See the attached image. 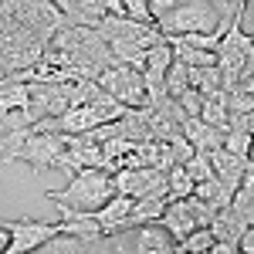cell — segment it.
<instances>
[{
  "instance_id": "6da1fadb",
  "label": "cell",
  "mask_w": 254,
  "mask_h": 254,
  "mask_svg": "<svg viewBox=\"0 0 254 254\" xmlns=\"http://www.w3.org/2000/svg\"><path fill=\"white\" fill-rule=\"evenodd\" d=\"M41 61L58 64L68 78H95L116 64V55L109 48V41L98 34V27L92 24H64L55 38L48 41Z\"/></svg>"
},
{
  "instance_id": "7a4b0ae2",
  "label": "cell",
  "mask_w": 254,
  "mask_h": 254,
  "mask_svg": "<svg viewBox=\"0 0 254 254\" xmlns=\"http://www.w3.org/2000/svg\"><path fill=\"white\" fill-rule=\"evenodd\" d=\"M116 193V176L112 170L102 166H81L78 173H71L64 190H48V200L58 203V210L68 214H95L102 203H109V196Z\"/></svg>"
},
{
  "instance_id": "3957f363",
  "label": "cell",
  "mask_w": 254,
  "mask_h": 254,
  "mask_svg": "<svg viewBox=\"0 0 254 254\" xmlns=\"http://www.w3.org/2000/svg\"><path fill=\"white\" fill-rule=\"evenodd\" d=\"M95 27H98V34L109 41V48H112L116 61H126V64H132V68H139V71H142L146 48L166 38L156 24H146V20L126 17V14H105Z\"/></svg>"
},
{
  "instance_id": "277c9868",
  "label": "cell",
  "mask_w": 254,
  "mask_h": 254,
  "mask_svg": "<svg viewBox=\"0 0 254 254\" xmlns=\"http://www.w3.org/2000/svg\"><path fill=\"white\" fill-rule=\"evenodd\" d=\"M44 48H48V41L38 31H31L27 24H20L14 14H7L0 7V78L38 64Z\"/></svg>"
},
{
  "instance_id": "5b68a950",
  "label": "cell",
  "mask_w": 254,
  "mask_h": 254,
  "mask_svg": "<svg viewBox=\"0 0 254 254\" xmlns=\"http://www.w3.org/2000/svg\"><path fill=\"white\" fill-rule=\"evenodd\" d=\"M244 17H248V7L231 17L227 31L220 34V44H217V68L224 75L227 92L237 88L254 71V34L244 31Z\"/></svg>"
},
{
  "instance_id": "8992f818",
  "label": "cell",
  "mask_w": 254,
  "mask_h": 254,
  "mask_svg": "<svg viewBox=\"0 0 254 254\" xmlns=\"http://www.w3.org/2000/svg\"><path fill=\"white\" fill-rule=\"evenodd\" d=\"M231 20H224L207 0H183L170 7L166 14L156 17V27L166 34V38H176V34H207V31H217Z\"/></svg>"
},
{
  "instance_id": "52a82bcc",
  "label": "cell",
  "mask_w": 254,
  "mask_h": 254,
  "mask_svg": "<svg viewBox=\"0 0 254 254\" xmlns=\"http://www.w3.org/2000/svg\"><path fill=\"white\" fill-rule=\"evenodd\" d=\"M98 85H102V88H105L112 98H119L122 105H129V109H146V105H149L142 71H139V68H132V64H126V61L109 64V68L98 75Z\"/></svg>"
},
{
  "instance_id": "ba28073f",
  "label": "cell",
  "mask_w": 254,
  "mask_h": 254,
  "mask_svg": "<svg viewBox=\"0 0 254 254\" xmlns=\"http://www.w3.org/2000/svg\"><path fill=\"white\" fill-rule=\"evenodd\" d=\"M0 227L7 231V251L3 254L44 251V244L61 234V220L58 224H44V220H0Z\"/></svg>"
},
{
  "instance_id": "9c48e42d",
  "label": "cell",
  "mask_w": 254,
  "mask_h": 254,
  "mask_svg": "<svg viewBox=\"0 0 254 254\" xmlns=\"http://www.w3.org/2000/svg\"><path fill=\"white\" fill-rule=\"evenodd\" d=\"M116 193L129 196H166V170L159 166H122L116 170Z\"/></svg>"
},
{
  "instance_id": "30bf717a",
  "label": "cell",
  "mask_w": 254,
  "mask_h": 254,
  "mask_svg": "<svg viewBox=\"0 0 254 254\" xmlns=\"http://www.w3.org/2000/svg\"><path fill=\"white\" fill-rule=\"evenodd\" d=\"M210 231H214V254H234V251H241V234L248 231V224L231 207H224V210L214 214Z\"/></svg>"
},
{
  "instance_id": "8fae6325",
  "label": "cell",
  "mask_w": 254,
  "mask_h": 254,
  "mask_svg": "<svg viewBox=\"0 0 254 254\" xmlns=\"http://www.w3.org/2000/svg\"><path fill=\"white\" fill-rule=\"evenodd\" d=\"M132 203H136V196H129V193H112V196H109V203H102V207L95 210L102 231H105V234L129 231V214H132Z\"/></svg>"
},
{
  "instance_id": "7c38bea8",
  "label": "cell",
  "mask_w": 254,
  "mask_h": 254,
  "mask_svg": "<svg viewBox=\"0 0 254 254\" xmlns=\"http://www.w3.org/2000/svg\"><path fill=\"white\" fill-rule=\"evenodd\" d=\"M183 136L190 139V146H193L196 153H214L217 146H224V129L203 122L200 116H187L183 119Z\"/></svg>"
},
{
  "instance_id": "4fadbf2b",
  "label": "cell",
  "mask_w": 254,
  "mask_h": 254,
  "mask_svg": "<svg viewBox=\"0 0 254 254\" xmlns=\"http://www.w3.org/2000/svg\"><path fill=\"white\" fill-rule=\"evenodd\" d=\"M210 163H214V173L220 176L231 190L241 187V176L248 173V166H251V159H248V156L231 153V149H224V146H217L214 153H210Z\"/></svg>"
},
{
  "instance_id": "5bb4252c",
  "label": "cell",
  "mask_w": 254,
  "mask_h": 254,
  "mask_svg": "<svg viewBox=\"0 0 254 254\" xmlns=\"http://www.w3.org/2000/svg\"><path fill=\"white\" fill-rule=\"evenodd\" d=\"M51 3L68 17V24H92L95 27L98 20L105 17L102 0H51Z\"/></svg>"
},
{
  "instance_id": "9a60e30c",
  "label": "cell",
  "mask_w": 254,
  "mask_h": 254,
  "mask_svg": "<svg viewBox=\"0 0 254 254\" xmlns=\"http://www.w3.org/2000/svg\"><path fill=\"white\" fill-rule=\"evenodd\" d=\"M231 210H234L248 227L254 224V166H248V173L241 176V187L234 190V200H231Z\"/></svg>"
},
{
  "instance_id": "2e32d148",
  "label": "cell",
  "mask_w": 254,
  "mask_h": 254,
  "mask_svg": "<svg viewBox=\"0 0 254 254\" xmlns=\"http://www.w3.org/2000/svg\"><path fill=\"white\" fill-rule=\"evenodd\" d=\"M203 203H210L214 210H224V207H231V200H234V190L220 180V176H210V180H203V183H196L193 190Z\"/></svg>"
},
{
  "instance_id": "e0dca14e",
  "label": "cell",
  "mask_w": 254,
  "mask_h": 254,
  "mask_svg": "<svg viewBox=\"0 0 254 254\" xmlns=\"http://www.w3.org/2000/svg\"><path fill=\"white\" fill-rule=\"evenodd\" d=\"M200 119L227 132V122H231V109H227V88H220V92H214V95L203 98V105H200Z\"/></svg>"
},
{
  "instance_id": "ac0fdd59",
  "label": "cell",
  "mask_w": 254,
  "mask_h": 254,
  "mask_svg": "<svg viewBox=\"0 0 254 254\" xmlns=\"http://www.w3.org/2000/svg\"><path fill=\"white\" fill-rule=\"evenodd\" d=\"M190 85H193L200 95H214L224 88V75H220V68L217 64H203V68H190Z\"/></svg>"
},
{
  "instance_id": "d6986e66",
  "label": "cell",
  "mask_w": 254,
  "mask_h": 254,
  "mask_svg": "<svg viewBox=\"0 0 254 254\" xmlns=\"http://www.w3.org/2000/svg\"><path fill=\"white\" fill-rule=\"evenodd\" d=\"M196 190V183L190 180V173L183 170V163H176L166 170V200H180V196H190Z\"/></svg>"
},
{
  "instance_id": "ffe728a7",
  "label": "cell",
  "mask_w": 254,
  "mask_h": 254,
  "mask_svg": "<svg viewBox=\"0 0 254 254\" xmlns=\"http://www.w3.org/2000/svg\"><path fill=\"white\" fill-rule=\"evenodd\" d=\"M170 64H173V44H170L166 38L146 48V58H142V71H166Z\"/></svg>"
},
{
  "instance_id": "44dd1931",
  "label": "cell",
  "mask_w": 254,
  "mask_h": 254,
  "mask_svg": "<svg viewBox=\"0 0 254 254\" xmlns=\"http://www.w3.org/2000/svg\"><path fill=\"white\" fill-rule=\"evenodd\" d=\"M214 251V231L210 227H196L193 234L176 241V254H207Z\"/></svg>"
},
{
  "instance_id": "7402d4cb",
  "label": "cell",
  "mask_w": 254,
  "mask_h": 254,
  "mask_svg": "<svg viewBox=\"0 0 254 254\" xmlns=\"http://www.w3.org/2000/svg\"><path fill=\"white\" fill-rule=\"evenodd\" d=\"M187 88H190V64L173 58V64L166 68V92L176 98V95H183Z\"/></svg>"
},
{
  "instance_id": "603a6c76",
  "label": "cell",
  "mask_w": 254,
  "mask_h": 254,
  "mask_svg": "<svg viewBox=\"0 0 254 254\" xmlns=\"http://www.w3.org/2000/svg\"><path fill=\"white\" fill-rule=\"evenodd\" d=\"M183 170L190 173V180H193V183H203V180L217 176L214 173V163H210V153H193V156L183 163Z\"/></svg>"
},
{
  "instance_id": "cb8c5ba5",
  "label": "cell",
  "mask_w": 254,
  "mask_h": 254,
  "mask_svg": "<svg viewBox=\"0 0 254 254\" xmlns=\"http://www.w3.org/2000/svg\"><path fill=\"white\" fill-rule=\"evenodd\" d=\"M224 149L248 156V149H251V132L241 129V126H227V132H224Z\"/></svg>"
},
{
  "instance_id": "d4e9b609",
  "label": "cell",
  "mask_w": 254,
  "mask_h": 254,
  "mask_svg": "<svg viewBox=\"0 0 254 254\" xmlns=\"http://www.w3.org/2000/svg\"><path fill=\"white\" fill-rule=\"evenodd\" d=\"M122 10H126V17H136V20H146V24H156V14H153L149 0H122Z\"/></svg>"
},
{
  "instance_id": "484cf974",
  "label": "cell",
  "mask_w": 254,
  "mask_h": 254,
  "mask_svg": "<svg viewBox=\"0 0 254 254\" xmlns=\"http://www.w3.org/2000/svg\"><path fill=\"white\" fill-rule=\"evenodd\" d=\"M176 102H180V109L187 112V116H200V105H203V95L196 92L193 85L183 92V95H176Z\"/></svg>"
},
{
  "instance_id": "4316f807",
  "label": "cell",
  "mask_w": 254,
  "mask_h": 254,
  "mask_svg": "<svg viewBox=\"0 0 254 254\" xmlns=\"http://www.w3.org/2000/svg\"><path fill=\"white\" fill-rule=\"evenodd\" d=\"M207 3H210V7H214V10H217L224 20H231L234 14H241V10H244L251 0H207Z\"/></svg>"
},
{
  "instance_id": "83f0119b",
  "label": "cell",
  "mask_w": 254,
  "mask_h": 254,
  "mask_svg": "<svg viewBox=\"0 0 254 254\" xmlns=\"http://www.w3.org/2000/svg\"><path fill=\"white\" fill-rule=\"evenodd\" d=\"M176 3H183V0H149V7H153V14H166L170 7H176Z\"/></svg>"
},
{
  "instance_id": "f1b7e54d",
  "label": "cell",
  "mask_w": 254,
  "mask_h": 254,
  "mask_svg": "<svg viewBox=\"0 0 254 254\" xmlns=\"http://www.w3.org/2000/svg\"><path fill=\"white\" fill-rule=\"evenodd\" d=\"M102 7H105V14H126L122 10V0H102Z\"/></svg>"
},
{
  "instance_id": "f546056e",
  "label": "cell",
  "mask_w": 254,
  "mask_h": 254,
  "mask_svg": "<svg viewBox=\"0 0 254 254\" xmlns=\"http://www.w3.org/2000/svg\"><path fill=\"white\" fill-rule=\"evenodd\" d=\"M241 88H248V92H254V71H251V75H248L244 81H241Z\"/></svg>"
},
{
  "instance_id": "4dcf8cb0",
  "label": "cell",
  "mask_w": 254,
  "mask_h": 254,
  "mask_svg": "<svg viewBox=\"0 0 254 254\" xmlns=\"http://www.w3.org/2000/svg\"><path fill=\"white\" fill-rule=\"evenodd\" d=\"M7 251V231H3V227H0V254Z\"/></svg>"
},
{
  "instance_id": "1f68e13d",
  "label": "cell",
  "mask_w": 254,
  "mask_h": 254,
  "mask_svg": "<svg viewBox=\"0 0 254 254\" xmlns=\"http://www.w3.org/2000/svg\"><path fill=\"white\" fill-rule=\"evenodd\" d=\"M248 159H251V166H254V136H251V149H248Z\"/></svg>"
}]
</instances>
